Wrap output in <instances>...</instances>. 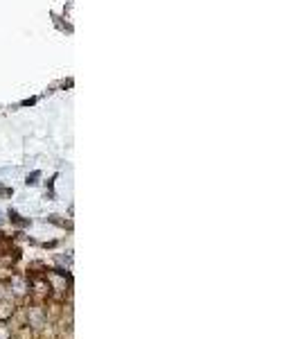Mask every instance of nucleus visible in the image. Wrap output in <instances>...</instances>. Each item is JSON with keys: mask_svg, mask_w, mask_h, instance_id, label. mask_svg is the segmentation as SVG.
Masks as SVG:
<instances>
[{"mask_svg": "<svg viewBox=\"0 0 300 339\" xmlns=\"http://www.w3.org/2000/svg\"><path fill=\"white\" fill-rule=\"evenodd\" d=\"M27 317H30V323H32L34 328L46 326V312H43V307L41 305L30 307V310H27Z\"/></svg>", "mask_w": 300, "mask_h": 339, "instance_id": "f257e3e1", "label": "nucleus"}, {"mask_svg": "<svg viewBox=\"0 0 300 339\" xmlns=\"http://www.w3.org/2000/svg\"><path fill=\"white\" fill-rule=\"evenodd\" d=\"M50 18H52V23H54V27L59 30V32H65V34H72L75 32V27L68 23V20L63 18V16H59V14H54V12H50Z\"/></svg>", "mask_w": 300, "mask_h": 339, "instance_id": "f03ea898", "label": "nucleus"}, {"mask_svg": "<svg viewBox=\"0 0 300 339\" xmlns=\"http://www.w3.org/2000/svg\"><path fill=\"white\" fill-rule=\"evenodd\" d=\"M14 303L12 301H0V321H9L14 317Z\"/></svg>", "mask_w": 300, "mask_h": 339, "instance_id": "7ed1b4c3", "label": "nucleus"}, {"mask_svg": "<svg viewBox=\"0 0 300 339\" xmlns=\"http://www.w3.org/2000/svg\"><path fill=\"white\" fill-rule=\"evenodd\" d=\"M7 217H9V222H12L14 226H20V228H27V226H30V224H32V222H30V220H23V217H20V215H18V213H16V210H14V208H9V210H7Z\"/></svg>", "mask_w": 300, "mask_h": 339, "instance_id": "20e7f679", "label": "nucleus"}, {"mask_svg": "<svg viewBox=\"0 0 300 339\" xmlns=\"http://www.w3.org/2000/svg\"><path fill=\"white\" fill-rule=\"evenodd\" d=\"M9 285L14 287V294H16V296H25V283L20 281V278H12V283H9Z\"/></svg>", "mask_w": 300, "mask_h": 339, "instance_id": "39448f33", "label": "nucleus"}, {"mask_svg": "<svg viewBox=\"0 0 300 339\" xmlns=\"http://www.w3.org/2000/svg\"><path fill=\"white\" fill-rule=\"evenodd\" d=\"M41 179V170H34V172H30V174L25 176V186H36Z\"/></svg>", "mask_w": 300, "mask_h": 339, "instance_id": "423d86ee", "label": "nucleus"}, {"mask_svg": "<svg viewBox=\"0 0 300 339\" xmlns=\"http://www.w3.org/2000/svg\"><path fill=\"white\" fill-rule=\"evenodd\" d=\"M46 222L57 224V226H61V228H72V224H70V222H65V220H59V215H50Z\"/></svg>", "mask_w": 300, "mask_h": 339, "instance_id": "0eeeda50", "label": "nucleus"}, {"mask_svg": "<svg viewBox=\"0 0 300 339\" xmlns=\"http://www.w3.org/2000/svg\"><path fill=\"white\" fill-rule=\"evenodd\" d=\"M39 102V98H27V100H20L18 102V106H23V109H27V106H34Z\"/></svg>", "mask_w": 300, "mask_h": 339, "instance_id": "6e6552de", "label": "nucleus"}, {"mask_svg": "<svg viewBox=\"0 0 300 339\" xmlns=\"http://www.w3.org/2000/svg\"><path fill=\"white\" fill-rule=\"evenodd\" d=\"M0 339H12V330H9V328H0Z\"/></svg>", "mask_w": 300, "mask_h": 339, "instance_id": "1a4fd4ad", "label": "nucleus"}, {"mask_svg": "<svg viewBox=\"0 0 300 339\" xmlns=\"http://www.w3.org/2000/svg\"><path fill=\"white\" fill-rule=\"evenodd\" d=\"M14 195V188H5V186H0V197H12Z\"/></svg>", "mask_w": 300, "mask_h": 339, "instance_id": "9d476101", "label": "nucleus"}, {"mask_svg": "<svg viewBox=\"0 0 300 339\" xmlns=\"http://www.w3.org/2000/svg\"><path fill=\"white\" fill-rule=\"evenodd\" d=\"M68 2H72V0H68Z\"/></svg>", "mask_w": 300, "mask_h": 339, "instance_id": "9b49d317", "label": "nucleus"}]
</instances>
